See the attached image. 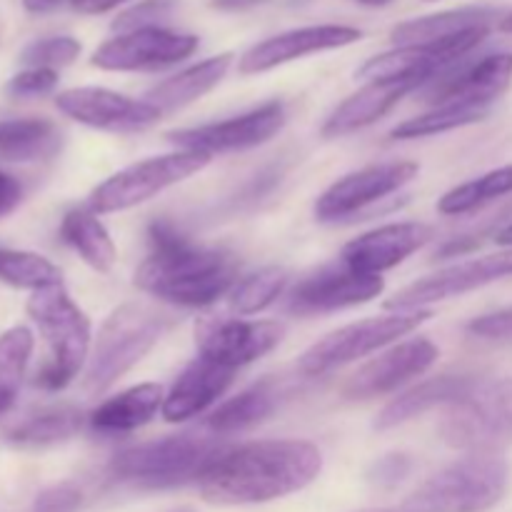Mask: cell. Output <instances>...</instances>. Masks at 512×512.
I'll return each mask as SVG.
<instances>
[{
	"instance_id": "obj_1",
	"label": "cell",
	"mask_w": 512,
	"mask_h": 512,
	"mask_svg": "<svg viewBox=\"0 0 512 512\" xmlns=\"http://www.w3.org/2000/svg\"><path fill=\"white\" fill-rule=\"evenodd\" d=\"M323 453L308 440H255L220 453L198 478L200 498L220 508L263 505L308 488Z\"/></svg>"
},
{
	"instance_id": "obj_2",
	"label": "cell",
	"mask_w": 512,
	"mask_h": 512,
	"mask_svg": "<svg viewBox=\"0 0 512 512\" xmlns=\"http://www.w3.org/2000/svg\"><path fill=\"white\" fill-rule=\"evenodd\" d=\"M148 245L135 285L163 303L205 308L240 283V263L230 250L195 245L170 220L150 223Z\"/></svg>"
},
{
	"instance_id": "obj_3",
	"label": "cell",
	"mask_w": 512,
	"mask_h": 512,
	"mask_svg": "<svg viewBox=\"0 0 512 512\" xmlns=\"http://www.w3.org/2000/svg\"><path fill=\"white\" fill-rule=\"evenodd\" d=\"M28 315L38 325L48 358L35 375V385L43 390H63L80 375L90 358V320L63 283L48 285L30 295Z\"/></svg>"
},
{
	"instance_id": "obj_4",
	"label": "cell",
	"mask_w": 512,
	"mask_h": 512,
	"mask_svg": "<svg viewBox=\"0 0 512 512\" xmlns=\"http://www.w3.org/2000/svg\"><path fill=\"white\" fill-rule=\"evenodd\" d=\"M218 435L180 433L168 438L150 440L123 450L110 463V473L120 483L135 485L143 490H165L178 485L198 483L210 463L225 453Z\"/></svg>"
},
{
	"instance_id": "obj_5",
	"label": "cell",
	"mask_w": 512,
	"mask_h": 512,
	"mask_svg": "<svg viewBox=\"0 0 512 512\" xmlns=\"http://www.w3.org/2000/svg\"><path fill=\"white\" fill-rule=\"evenodd\" d=\"M170 315L143 303H125L105 318L88 365H85V390L93 395L113 388L125 373L135 368L158 345L170 328Z\"/></svg>"
},
{
	"instance_id": "obj_6",
	"label": "cell",
	"mask_w": 512,
	"mask_h": 512,
	"mask_svg": "<svg viewBox=\"0 0 512 512\" xmlns=\"http://www.w3.org/2000/svg\"><path fill=\"white\" fill-rule=\"evenodd\" d=\"M510 465L503 455L468 453L430 475L408 500L413 512H488L505 498Z\"/></svg>"
},
{
	"instance_id": "obj_7",
	"label": "cell",
	"mask_w": 512,
	"mask_h": 512,
	"mask_svg": "<svg viewBox=\"0 0 512 512\" xmlns=\"http://www.w3.org/2000/svg\"><path fill=\"white\" fill-rule=\"evenodd\" d=\"M440 435L465 453L500 455L512 445V378L478 380L445 413Z\"/></svg>"
},
{
	"instance_id": "obj_8",
	"label": "cell",
	"mask_w": 512,
	"mask_h": 512,
	"mask_svg": "<svg viewBox=\"0 0 512 512\" xmlns=\"http://www.w3.org/2000/svg\"><path fill=\"white\" fill-rule=\"evenodd\" d=\"M430 318H433L430 310H410V313H390L350 323L310 345L300 355L298 370L303 375H313V378L328 375L375 353V350H383L385 345H393L395 340L418 330Z\"/></svg>"
},
{
	"instance_id": "obj_9",
	"label": "cell",
	"mask_w": 512,
	"mask_h": 512,
	"mask_svg": "<svg viewBox=\"0 0 512 512\" xmlns=\"http://www.w3.org/2000/svg\"><path fill=\"white\" fill-rule=\"evenodd\" d=\"M208 163V155L185 153V150L145 158L140 160V163H133L128 165V168L118 170V173L110 175L108 180H103V183L88 195V205H85V208L93 210L95 215L130 210L135 208V205L160 195L163 190L183 183L190 175L200 173Z\"/></svg>"
},
{
	"instance_id": "obj_10",
	"label": "cell",
	"mask_w": 512,
	"mask_h": 512,
	"mask_svg": "<svg viewBox=\"0 0 512 512\" xmlns=\"http://www.w3.org/2000/svg\"><path fill=\"white\" fill-rule=\"evenodd\" d=\"M285 120H288L285 103L268 100V103L258 105L248 113L233 115L228 120L170 130L165 133V140L185 153H200L213 158V155L238 153V150H250L268 143L283 130Z\"/></svg>"
},
{
	"instance_id": "obj_11",
	"label": "cell",
	"mask_w": 512,
	"mask_h": 512,
	"mask_svg": "<svg viewBox=\"0 0 512 512\" xmlns=\"http://www.w3.org/2000/svg\"><path fill=\"white\" fill-rule=\"evenodd\" d=\"M200 38L193 33H175L168 28H143L133 33H118L105 40L93 53L90 63L113 73H138V70H163L183 63L198 50Z\"/></svg>"
},
{
	"instance_id": "obj_12",
	"label": "cell",
	"mask_w": 512,
	"mask_h": 512,
	"mask_svg": "<svg viewBox=\"0 0 512 512\" xmlns=\"http://www.w3.org/2000/svg\"><path fill=\"white\" fill-rule=\"evenodd\" d=\"M418 173V163L398 160V163L368 165V168L343 175L315 200V218L323 223H338L350 215L363 213L370 205L403 190L410 180L418 178Z\"/></svg>"
},
{
	"instance_id": "obj_13",
	"label": "cell",
	"mask_w": 512,
	"mask_h": 512,
	"mask_svg": "<svg viewBox=\"0 0 512 512\" xmlns=\"http://www.w3.org/2000/svg\"><path fill=\"white\" fill-rule=\"evenodd\" d=\"M512 275V248L495 255H483L468 263H455L450 268L438 270L428 278L415 280L413 285L395 293L385 303V308L393 313H410V310H425V305L440 303V300L460 298L470 290L485 288L490 283L510 278Z\"/></svg>"
},
{
	"instance_id": "obj_14",
	"label": "cell",
	"mask_w": 512,
	"mask_h": 512,
	"mask_svg": "<svg viewBox=\"0 0 512 512\" xmlns=\"http://www.w3.org/2000/svg\"><path fill=\"white\" fill-rule=\"evenodd\" d=\"M385 290L383 275H365L340 263L323 265L298 280L288 295V310L295 315H320L370 303Z\"/></svg>"
},
{
	"instance_id": "obj_15",
	"label": "cell",
	"mask_w": 512,
	"mask_h": 512,
	"mask_svg": "<svg viewBox=\"0 0 512 512\" xmlns=\"http://www.w3.org/2000/svg\"><path fill=\"white\" fill-rule=\"evenodd\" d=\"M283 333V325L273 320L205 318L195 325V345L203 358L238 370L278 348Z\"/></svg>"
},
{
	"instance_id": "obj_16",
	"label": "cell",
	"mask_w": 512,
	"mask_h": 512,
	"mask_svg": "<svg viewBox=\"0 0 512 512\" xmlns=\"http://www.w3.org/2000/svg\"><path fill=\"white\" fill-rule=\"evenodd\" d=\"M512 83V53L485 55L475 63H458L423 88L425 103L470 105V108H493L495 100Z\"/></svg>"
},
{
	"instance_id": "obj_17",
	"label": "cell",
	"mask_w": 512,
	"mask_h": 512,
	"mask_svg": "<svg viewBox=\"0 0 512 512\" xmlns=\"http://www.w3.org/2000/svg\"><path fill=\"white\" fill-rule=\"evenodd\" d=\"M55 105L68 118L105 133H140L153 128L163 118V113L145 100L128 98L108 88H93V85L63 90L55 95Z\"/></svg>"
},
{
	"instance_id": "obj_18",
	"label": "cell",
	"mask_w": 512,
	"mask_h": 512,
	"mask_svg": "<svg viewBox=\"0 0 512 512\" xmlns=\"http://www.w3.org/2000/svg\"><path fill=\"white\" fill-rule=\"evenodd\" d=\"M363 38L353 25H305V28L285 30V33L265 38L245 50L238 60L240 75H258L265 70H273L278 65L293 63V60L308 58V55L325 53V50L345 48Z\"/></svg>"
},
{
	"instance_id": "obj_19",
	"label": "cell",
	"mask_w": 512,
	"mask_h": 512,
	"mask_svg": "<svg viewBox=\"0 0 512 512\" xmlns=\"http://www.w3.org/2000/svg\"><path fill=\"white\" fill-rule=\"evenodd\" d=\"M440 358V350L433 340L415 338L393 345L370 363H365L345 385V395L353 400H370L380 395L395 393L410 380L428 373Z\"/></svg>"
},
{
	"instance_id": "obj_20",
	"label": "cell",
	"mask_w": 512,
	"mask_h": 512,
	"mask_svg": "<svg viewBox=\"0 0 512 512\" xmlns=\"http://www.w3.org/2000/svg\"><path fill=\"white\" fill-rule=\"evenodd\" d=\"M433 240V228L425 223H390L350 240L340 253L348 268L365 275H383L418 253Z\"/></svg>"
},
{
	"instance_id": "obj_21",
	"label": "cell",
	"mask_w": 512,
	"mask_h": 512,
	"mask_svg": "<svg viewBox=\"0 0 512 512\" xmlns=\"http://www.w3.org/2000/svg\"><path fill=\"white\" fill-rule=\"evenodd\" d=\"M235 370L215 363V360L198 358L178 375L173 388L165 393L163 418L168 423H183V420L195 418L205 413L213 403H218L225 390L233 385Z\"/></svg>"
},
{
	"instance_id": "obj_22",
	"label": "cell",
	"mask_w": 512,
	"mask_h": 512,
	"mask_svg": "<svg viewBox=\"0 0 512 512\" xmlns=\"http://www.w3.org/2000/svg\"><path fill=\"white\" fill-rule=\"evenodd\" d=\"M475 383H478V378H473V375H438V378L423 380V383L413 385L403 395L390 400L378 413L373 428L393 430L398 425H405L410 420L420 418V415L430 413L433 408H440V405L450 408L453 403L463 400L473 390Z\"/></svg>"
},
{
	"instance_id": "obj_23",
	"label": "cell",
	"mask_w": 512,
	"mask_h": 512,
	"mask_svg": "<svg viewBox=\"0 0 512 512\" xmlns=\"http://www.w3.org/2000/svg\"><path fill=\"white\" fill-rule=\"evenodd\" d=\"M418 90L415 83H365L358 93L345 98L333 113L328 115L323 125V138H343V135L358 133L368 125L378 123L383 115H388L408 93Z\"/></svg>"
},
{
	"instance_id": "obj_24",
	"label": "cell",
	"mask_w": 512,
	"mask_h": 512,
	"mask_svg": "<svg viewBox=\"0 0 512 512\" xmlns=\"http://www.w3.org/2000/svg\"><path fill=\"white\" fill-rule=\"evenodd\" d=\"M498 13L493 8H458L443 10V13L423 15V18L405 20L390 30V43L395 48L405 45H438L460 38L470 30L493 28Z\"/></svg>"
},
{
	"instance_id": "obj_25",
	"label": "cell",
	"mask_w": 512,
	"mask_h": 512,
	"mask_svg": "<svg viewBox=\"0 0 512 512\" xmlns=\"http://www.w3.org/2000/svg\"><path fill=\"white\" fill-rule=\"evenodd\" d=\"M233 58V53L213 55V58L200 60L198 65H190V68L160 80L158 85H153V88L145 93V103L158 108L163 115L175 113V110L195 103V100H200L205 93H210V90L225 78V73H228L230 65H233Z\"/></svg>"
},
{
	"instance_id": "obj_26",
	"label": "cell",
	"mask_w": 512,
	"mask_h": 512,
	"mask_svg": "<svg viewBox=\"0 0 512 512\" xmlns=\"http://www.w3.org/2000/svg\"><path fill=\"white\" fill-rule=\"evenodd\" d=\"M163 403L165 390L158 383H143L105 400L90 413L88 420L98 433H133L163 413Z\"/></svg>"
},
{
	"instance_id": "obj_27",
	"label": "cell",
	"mask_w": 512,
	"mask_h": 512,
	"mask_svg": "<svg viewBox=\"0 0 512 512\" xmlns=\"http://www.w3.org/2000/svg\"><path fill=\"white\" fill-rule=\"evenodd\" d=\"M85 413L75 405H50L28 415L5 433V440L20 450H43L68 443L83 430Z\"/></svg>"
},
{
	"instance_id": "obj_28",
	"label": "cell",
	"mask_w": 512,
	"mask_h": 512,
	"mask_svg": "<svg viewBox=\"0 0 512 512\" xmlns=\"http://www.w3.org/2000/svg\"><path fill=\"white\" fill-rule=\"evenodd\" d=\"M63 145L58 125L45 118L0 120V163H38Z\"/></svg>"
},
{
	"instance_id": "obj_29",
	"label": "cell",
	"mask_w": 512,
	"mask_h": 512,
	"mask_svg": "<svg viewBox=\"0 0 512 512\" xmlns=\"http://www.w3.org/2000/svg\"><path fill=\"white\" fill-rule=\"evenodd\" d=\"M60 235L98 273H110L118 260L113 238L90 208H73L63 215Z\"/></svg>"
},
{
	"instance_id": "obj_30",
	"label": "cell",
	"mask_w": 512,
	"mask_h": 512,
	"mask_svg": "<svg viewBox=\"0 0 512 512\" xmlns=\"http://www.w3.org/2000/svg\"><path fill=\"white\" fill-rule=\"evenodd\" d=\"M278 405V390L270 383H258L235 398L225 400L210 413L208 428L215 435H233L255 428L273 415Z\"/></svg>"
},
{
	"instance_id": "obj_31",
	"label": "cell",
	"mask_w": 512,
	"mask_h": 512,
	"mask_svg": "<svg viewBox=\"0 0 512 512\" xmlns=\"http://www.w3.org/2000/svg\"><path fill=\"white\" fill-rule=\"evenodd\" d=\"M510 193L512 165H505V168L490 170V173L480 175V178L470 180V183H463L458 185V188L448 190V193L438 200V210L443 215H468Z\"/></svg>"
},
{
	"instance_id": "obj_32",
	"label": "cell",
	"mask_w": 512,
	"mask_h": 512,
	"mask_svg": "<svg viewBox=\"0 0 512 512\" xmlns=\"http://www.w3.org/2000/svg\"><path fill=\"white\" fill-rule=\"evenodd\" d=\"M33 345V333L23 325H15L0 335V415L8 413L18 398Z\"/></svg>"
},
{
	"instance_id": "obj_33",
	"label": "cell",
	"mask_w": 512,
	"mask_h": 512,
	"mask_svg": "<svg viewBox=\"0 0 512 512\" xmlns=\"http://www.w3.org/2000/svg\"><path fill=\"white\" fill-rule=\"evenodd\" d=\"M0 283L18 290H40L63 283V273L55 263L28 250L0 248Z\"/></svg>"
},
{
	"instance_id": "obj_34",
	"label": "cell",
	"mask_w": 512,
	"mask_h": 512,
	"mask_svg": "<svg viewBox=\"0 0 512 512\" xmlns=\"http://www.w3.org/2000/svg\"><path fill=\"white\" fill-rule=\"evenodd\" d=\"M490 115L485 108H470V105H438V108L428 110L423 115L408 118L405 123L395 125L393 138L395 140H413V138H428V135L450 133V130L465 128V125L480 123Z\"/></svg>"
},
{
	"instance_id": "obj_35",
	"label": "cell",
	"mask_w": 512,
	"mask_h": 512,
	"mask_svg": "<svg viewBox=\"0 0 512 512\" xmlns=\"http://www.w3.org/2000/svg\"><path fill=\"white\" fill-rule=\"evenodd\" d=\"M288 270L278 268V265H270V268L258 270V273L248 275V278H240V283L235 285L230 298V308L238 315H258L265 308L275 303L280 295L288 288Z\"/></svg>"
},
{
	"instance_id": "obj_36",
	"label": "cell",
	"mask_w": 512,
	"mask_h": 512,
	"mask_svg": "<svg viewBox=\"0 0 512 512\" xmlns=\"http://www.w3.org/2000/svg\"><path fill=\"white\" fill-rule=\"evenodd\" d=\"M80 55V43L70 35H53V38H40L35 43L25 45L20 53V65L25 68H45L58 70L75 63Z\"/></svg>"
},
{
	"instance_id": "obj_37",
	"label": "cell",
	"mask_w": 512,
	"mask_h": 512,
	"mask_svg": "<svg viewBox=\"0 0 512 512\" xmlns=\"http://www.w3.org/2000/svg\"><path fill=\"white\" fill-rule=\"evenodd\" d=\"M173 13V0H143L135 8H128L113 20V30L133 33L143 28H163L165 20Z\"/></svg>"
},
{
	"instance_id": "obj_38",
	"label": "cell",
	"mask_w": 512,
	"mask_h": 512,
	"mask_svg": "<svg viewBox=\"0 0 512 512\" xmlns=\"http://www.w3.org/2000/svg\"><path fill=\"white\" fill-rule=\"evenodd\" d=\"M415 470V460L405 453H388L383 458L375 460L365 473V480L373 485L375 490H395L410 478Z\"/></svg>"
},
{
	"instance_id": "obj_39",
	"label": "cell",
	"mask_w": 512,
	"mask_h": 512,
	"mask_svg": "<svg viewBox=\"0 0 512 512\" xmlns=\"http://www.w3.org/2000/svg\"><path fill=\"white\" fill-rule=\"evenodd\" d=\"M55 88H58V70L25 68L15 73L3 90L8 98H43Z\"/></svg>"
},
{
	"instance_id": "obj_40",
	"label": "cell",
	"mask_w": 512,
	"mask_h": 512,
	"mask_svg": "<svg viewBox=\"0 0 512 512\" xmlns=\"http://www.w3.org/2000/svg\"><path fill=\"white\" fill-rule=\"evenodd\" d=\"M83 505V493L73 483H58L40 490L30 512H78Z\"/></svg>"
},
{
	"instance_id": "obj_41",
	"label": "cell",
	"mask_w": 512,
	"mask_h": 512,
	"mask_svg": "<svg viewBox=\"0 0 512 512\" xmlns=\"http://www.w3.org/2000/svg\"><path fill=\"white\" fill-rule=\"evenodd\" d=\"M468 330L478 338L498 340V338H510L512 335V308L498 310V313H488L475 318L473 323L468 325Z\"/></svg>"
},
{
	"instance_id": "obj_42",
	"label": "cell",
	"mask_w": 512,
	"mask_h": 512,
	"mask_svg": "<svg viewBox=\"0 0 512 512\" xmlns=\"http://www.w3.org/2000/svg\"><path fill=\"white\" fill-rule=\"evenodd\" d=\"M20 200H23V185L13 175L0 170V218L13 213L20 205Z\"/></svg>"
},
{
	"instance_id": "obj_43",
	"label": "cell",
	"mask_w": 512,
	"mask_h": 512,
	"mask_svg": "<svg viewBox=\"0 0 512 512\" xmlns=\"http://www.w3.org/2000/svg\"><path fill=\"white\" fill-rule=\"evenodd\" d=\"M70 8L78 10V13L83 15H103V13H110V10H115L118 5L128 3V0H68Z\"/></svg>"
},
{
	"instance_id": "obj_44",
	"label": "cell",
	"mask_w": 512,
	"mask_h": 512,
	"mask_svg": "<svg viewBox=\"0 0 512 512\" xmlns=\"http://www.w3.org/2000/svg\"><path fill=\"white\" fill-rule=\"evenodd\" d=\"M63 3L65 0H23V8L33 15H45L58 10Z\"/></svg>"
},
{
	"instance_id": "obj_45",
	"label": "cell",
	"mask_w": 512,
	"mask_h": 512,
	"mask_svg": "<svg viewBox=\"0 0 512 512\" xmlns=\"http://www.w3.org/2000/svg\"><path fill=\"white\" fill-rule=\"evenodd\" d=\"M263 3H270V0H210V5L218 10H248Z\"/></svg>"
},
{
	"instance_id": "obj_46",
	"label": "cell",
	"mask_w": 512,
	"mask_h": 512,
	"mask_svg": "<svg viewBox=\"0 0 512 512\" xmlns=\"http://www.w3.org/2000/svg\"><path fill=\"white\" fill-rule=\"evenodd\" d=\"M495 240H498V245H503V248H512V223L500 228L498 233H495Z\"/></svg>"
},
{
	"instance_id": "obj_47",
	"label": "cell",
	"mask_w": 512,
	"mask_h": 512,
	"mask_svg": "<svg viewBox=\"0 0 512 512\" xmlns=\"http://www.w3.org/2000/svg\"><path fill=\"white\" fill-rule=\"evenodd\" d=\"M360 5H368V8H385V5L395 3V0H355Z\"/></svg>"
},
{
	"instance_id": "obj_48",
	"label": "cell",
	"mask_w": 512,
	"mask_h": 512,
	"mask_svg": "<svg viewBox=\"0 0 512 512\" xmlns=\"http://www.w3.org/2000/svg\"><path fill=\"white\" fill-rule=\"evenodd\" d=\"M500 30H503V33H512V13H508L505 15L503 20H500Z\"/></svg>"
},
{
	"instance_id": "obj_49",
	"label": "cell",
	"mask_w": 512,
	"mask_h": 512,
	"mask_svg": "<svg viewBox=\"0 0 512 512\" xmlns=\"http://www.w3.org/2000/svg\"><path fill=\"white\" fill-rule=\"evenodd\" d=\"M358 512H413V510H408L405 505H400V508H373V510H358Z\"/></svg>"
},
{
	"instance_id": "obj_50",
	"label": "cell",
	"mask_w": 512,
	"mask_h": 512,
	"mask_svg": "<svg viewBox=\"0 0 512 512\" xmlns=\"http://www.w3.org/2000/svg\"><path fill=\"white\" fill-rule=\"evenodd\" d=\"M163 512H198V510L190 508V505H180V508H170V510H163Z\"/></svg>"
},
{
	"instance_id": "obj_51",
	"label": "cell",
	"mask_w": 512,
	"mask_h": 512,
	"mask_svg": "<svg viewBox=\"0 0 512 512\" xmlns=\"http://www.w3.org/2000/svg\"><path fill=\"white\" fill-rule=\"evenodd\" d=\"M425 3H435V0H425Z\"/></svg>"
}]
</instances>
